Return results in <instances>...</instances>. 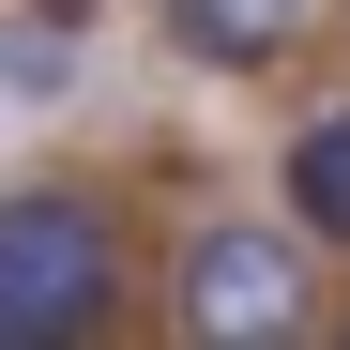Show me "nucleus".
<instances>
[{
	"mask_svg": "<svg viewBox=\"0 0 350 350\" xmlns=\"http://www.w3.org/2000/svg\"><path fill=\"white\" fill-rule=\"evenodd\" d=\"M31 16H92V0H31Z\"/></svg>",
	"mask_w": 350,
	"mask_h": 350,
	"instance_id": "obj_6",
	"label": "nucleus"
},
{
	"mask_svg": "<svg viewBox=\"0 0 350 350\" xmlns=\"http://www.w3.org/2000/svg\"><path fill=\"white\" fill-rule=\"evenodd\" d=\"M62 31H77V16H16V31H0V92H31V107L62 92V77H77V46H62Z\"/></svg>",
	"mask_w": 350,
	"mask_h": 350,
	"instance_id": "obj_5",
	"label": "nucleus"
},
{
	"mask_svg": "<svg viewBox=\"0 0 350 350\" xmlns=\"http://www.w3.org/2000/svg\"><path fill=\"white\" fill-rule=\"evenodd\" d=\"M289 213H305L320 244H350V107H320V122L289 137Z\"/></svg>",
	"mask_w": 350,
	"mask_h": 350,
	"instance_id": "obj_4",
	"label": "nucleus"
},
{
	"mask_svg": "<svg viewBox=\"0 0 350 350\" xmlns=\"http://www.w3.org/2000/svg\"><path fill=\"white\" fill-rule=\"evenodd\" d=\"M167 16V46H183L198 77H274L289 46L320 31V0H152Z\"/></svg>",
	"mask_w": 350,
	"mask_h": 350,
	"instance_id": "obj_3",
	"label": "nucleus"
},
{
	"mask_svg": "<svg viewBox=\"0 0 350 350\" xmlns=\"http://www.w3.org/2000/svg\"><path fill=\"white\" fill-rule=\"evenodd\" d=\"M305 244H320L305 213H289V228L213 213L198 244H183V274H167V320H183L198 350H274V335H305Z\"/></svg>",
	"mask_w": 350,
	"mask_h": 350,
	"instance_id": "obj_2",
	"label": "nucleus"
},
{
	"mask_svg": "<svg viewBox=\"0 0 350 350\" xmlns=\"http://www.w3.org/2000/svg\"><path fill=\"white\" fill-rule=\"evenodd\" d=\"M122 320V213L92 183L0 198V350H77Z\"/></svg>",
	"mask_w": 350,
	"mask_h": 350,
	"instance_id": "obj_1",
	"label": "nucleus"
}]
</instances>
